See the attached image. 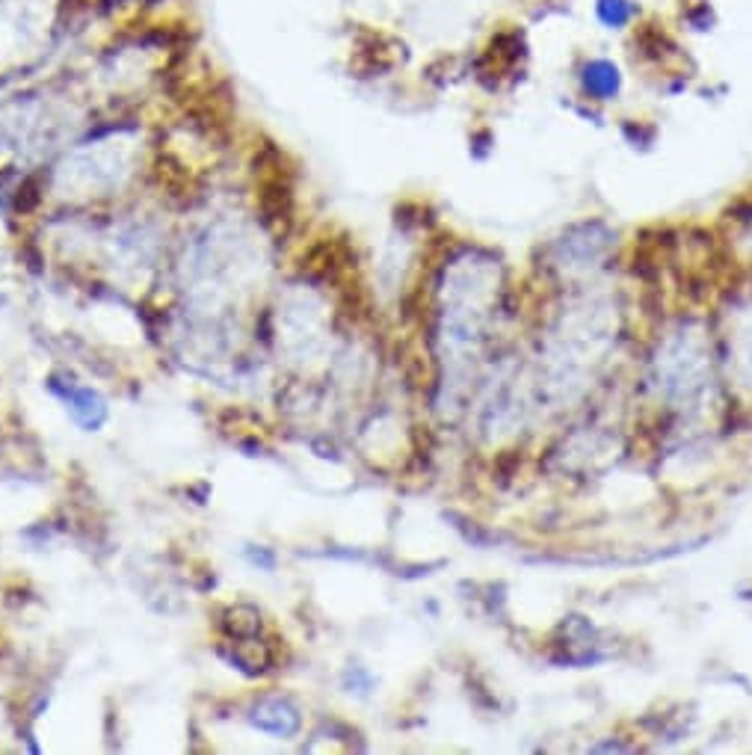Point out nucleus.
Wrapping results in <instances>:
<instances>
[{"mask_svg":"<svg viewBox=\"0 0 752 755\" xmlns=\"http://www.w3.org/2000/svg\"><path fill=\"white\" fill-rule=\"evenodd\" d=\"M729 364L743 389L752 391V309H738L729 332Z\"/></svg>","mask_w":752,"mask_h":755,"instance_id":"nucleus-6","label":"nucleus"},{"mask_svg":"<svg viewBox=\"0 0 752 755\" xmlns=\"http://www.w3.org/2000/svg\"><path fill=\"white\" fill-rule=\"evenodd\" d=\"M250 723L258 732H267L273 737H294L299 732V726H303V717H299V708L291 699L270 696V699H261L252 708Z\"/></svg>","mask_w":752,"mask_h":755,"instance_id":"nucleus-4","label":"nucleus"},{"mask_svg":"<svg viewBox=\"0 0 752 755\" xmlns=\"http://www.w3.org/2000/svg\"><path fill=\"white\" fill-rule=\"evenodd\" d=\"M51 391L57 397H63L72 417L87 430H99L108 421V403L101 400L99 391L87 389V385H69V382H51Z\"/></svg>","mask_w":752,"mask_h":755,"instance_id":"nucleus-5","label":"nucleus"},{"mask_svg":"<svg viewBox=\"0 0 752 755\" xmlns=\"http://www.w3.org/2000/svg\"><path fill=\"white\" fill-rule=\"evenodd\" d=\"M583 89H587V95H592L596 101H608V98L617 95L619 92L617 66H610V62L604 60L590 62L587 71H583Z\"/></svg>","mask_w":752,"mask_h":755,"instance_id":"nucleus-7","label":"nucleus"},{"mask_svg":"<svg viewBox=\"0 0 752 755\" xmlns=\"http://www.w3.org/2000/svg\"><path fill=\"white\" fill-rule=\"evenodd\" d=\"M610 246H613L610 231L599 222H587L551 243V264L548 266L560 279H587L604 266Z\"/></svg>","mask_w":752,"mask_h":755,"instance_id":"nucleus-3","label":"nucleus"},{"mask_svg":"<svg viewBox=\"0 0 752 755\" xmlns=\"http://www.w3.org/2000/svg\"><path fill=\"white\" fill-rule=\"evenodd\" d=\"M613 3H617V7H610V0H604V3H601V16L608 18V21H613V24H619V21H626L628 18V7L622 0H613Z\"/></svg>","mask_w":752,"mask_h":755,"instance_id":"nucleus-8","label":"nucleus"},{"mask_svg":"<svg viewBox=\"0 0 752 755\" xmlns=\"http://www.w3.org/2000/svg\"><path fill=\"white\" fill-rule=\"evenodd\" d=\"M649 385L667 409L697 412L711 389V346L699 323L670 329L652 355Z\"/></svg>","mask_w":752,"mask_h":755,"instance_id":"nucleus-2","label":"nucleus"},{"mask_svg":"<svg viewBox=\"0 0 752 755\" xmlns=\"http://www.w3.org/2000/svg\"><path fill=\"white\" fill-rule=\"evenodd\" d=\"M741 243H743V249H746V255H750V261H752V220H746V225H743Z\"/></svg>","mask_w":752,"mask_h":755,"instance_id":"nucleus-9","label":"nucleus"},{"mask_svg":"<svg viewBox=\"0 0 752 755\" xmlns=\"http://www.w3.org/2000/svg\"><path fill=\"white\" fill-rule=\"evenodd\" d=\"M617 338V311L608 300H581L560 314L551 332L546 335L539 376L533 389L548 409H566L583 394L596 376L604 355L613 350Z\"/></svg>","mask_w":752,"mask_h":755,"instance_id":"nucleus-1","label":"nucleus"}]
</instances>
